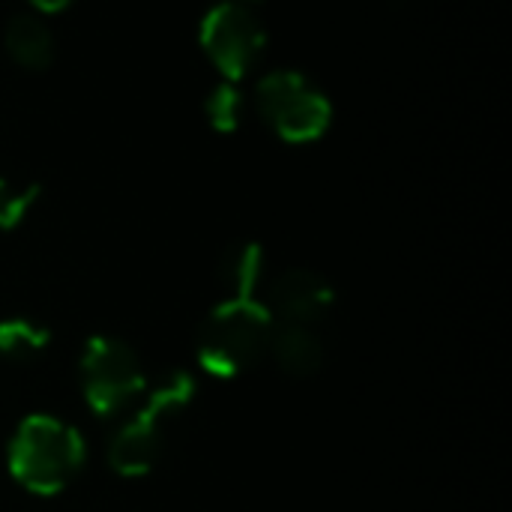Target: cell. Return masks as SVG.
<instances>
[{
    "label": "cell",
    "instance_id": "12",
    "mask_svg": "<svg viewBox=\"0 0 512 512\" xmlns=\"http://www.w3.org/2000/svg\"><path fill=\"white\" fill-rule=\"evenodd\" d=\"M39 186H12L0 177V231L15 228L36 204Z\"/></svg>",
    "mask_w": 512,
    "mask_h": 512
},
{
    "label": "cell",
    "instance_id": "9",
    "mask_svg": "<svg viewBox=\"0 0 512 512\" xmlns=\"http://www.w3.org/2000/svg\"><path fill=\"white\" fill-rule=\"evenodd\" d=\"M6 51L18 66L30 72H42L54 60V36L39 18L15 15L6 24Z\"/></svg>",
    "mask_w": 512,
    "mask_h": 512
},
{
    "label": "cell",
    "instance_id": "1",
    "mask_svg": "<svg viewBox=\"0 0 512 512\" xmlns=\"http://www.w3.org/2000/svg\"><path fill=\"white\" fill-rule=\"evenodd\" d=\"M261 264V246L255 243L228 249L222 261V282L231 297L207 315L198 336V363L213 378H234L267 351L273 315L255 294Z\"/></svg>",
    "mask_w": 512,
    "mask_h": 512
},
{
    "label": "cell",
    "instance_id": "4",
    "mask_svg": "<svg viewBox=\"0 0 512 512\" xmlns=\"http://www.w3.org/2000/svg\"><path fill=\"white\" fill-rule=\"evenodd\" d=\"M255 102L261 117L288 144L318 141L333 117L327 96L306 75L291 69H279L261 78L255 90Z\"/></svg>",
    "mask_w": 512,
    "mask_h": 512
},
{
    "label": "cell",
    "instance_id": "8",
    "mask_svg": "<svg viewBox=\"0 0 512 512\" xmlns=\"http://www.w3.org/2000/svg\"><path fill=\"white\" fill-rule=\"evenodd\" d=\"M267 351L273 354L279 369L291 378H312L324 363V345L315 327H306V324L273 321Z\"/></svg>",
    "mask_w": 512,
    "mask_h": 512
},
{
    "label": "cell",
    "instance_id": "6",
    "mask_svg": "<svg viewBox=\"0 0 512 512\" xmlns=\"http://www.w3.org/2000/svg\"><path fill=\"white\" fill-rule=\"evenodd\" d=\"M267 33L240 3H219L201 21V48L228 81H240L264 54Z\"/></svg>",
    "mask_w": 512,
    "mask_h": 512
},
{
    "label": "cell",
    "instance_id": "3",
    "mask_svg": "<svg viewBox=\"0 0 512 512\" xmlns=\"http://www.w3.org/2000/svg\"><path fill=\"white\" fill-rule=\"evenodd\" d=\"M195 396V378L189 372H174L168 375L150 399L141 405V411L114 435L108 447V465L120 477H144L153 471L168 426L177 414L186 411V405Z\"/></svg>",
    "mask_w": 512,
    "mask_h": 512
},
{
    "label": "cell",
    "instance_id": "2",
    "mask_svg": "<svg viewBox=\"0 0 512 512\" xmlns=\"http://www.w3.org/2000/svg\"><path fill=\"white\" fill-rule=\"evenodd\" d=\"M6 459L18 486L30 495L51 498L78 477L84 465V438L57 417L30 414L18 423Z\"/></svg>",
    "mask_w": 512,
    "mask_h": 512
},
{
    "label": "cell",
    "instance_id": "7",
    "mask_svg": "<svg viewBox=\"0 0 512 512\" xmlns=\"http://www.w3.org/2000/svg\"><path fill=\"white\" fill-rule=\"evenodd\" d=\"M333 288L324 276L312 270H285L270 288V315L273 321H288V324H306L315 327L318 321L327 318L333 309Z\"/></svg>",
    "mask_w": 512,
    "mask_h": 512
},
{
    "label": "cell",
    "instance_id": "13",
    "mask_svg": "<svg viewBox=\"0 0 512 512\" xmlns=\"http://www.w3.org/2000/svg\"><path fill=\"white\" fill-rule=\"evenodd\" d=\"M36 9H42V12H60V9H66L72 0H30Z\"/></svg>",
    "mask_w": 512,
    "mask_h": 512
},
{
    "label": "cell",
    "instance_id": "10",
    "mask_svg": "<svg viewBox=\"0 0 512 512\" xmlns=\"http://www.w3.org/2000/svg\"><path fill=\"white\" fill-rule=\"evenodd\" d=\"M51 342V330L27 321V318H6L0 321V354L15 363H27L39 357Z\"/></svg>",
    "mask_w": 512,
    "mask_h": 512
},
{
    "label": "cell",
    "instance_id": "11",
    "mask_svg": "<svg viewBox=\"0 0 512 512\" xmlns=\"http://www.w3.org/2000/svg\"><path fill=\"white\" fill-rule=\"evenodd\" d=\"M204 111H207V117H210L213 129H219V132H234V129H237V123H240L243 96H240L234 87L222 84V87H216V90L207 96Z\"/></svg>",
    "mask_w": 512,
    "mask_h": 512
},
{
    "label": "cell",
    "instance_id": "5",
    "mask_svg": "<svg viewBox=\"0 0 512 512\" xmlns=\"http://www.w3.org/2000/svg\"><path fill=\"white\" fill-rule=\"evenodd\" d=\"M81 387L90 411L111 417L144 393L147 378L138 354L126 342L114 336H90L81 354Z\"/></svg>",
    "mask_w": 512,
    "mask_h": 512
}]
</instances>
